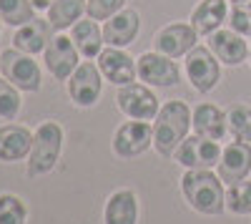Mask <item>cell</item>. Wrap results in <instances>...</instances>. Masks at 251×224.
Returning <instances> with one entry per match:
<instances>
[{
    "mask_svg": "<svg viewBox=\"0 0 251 224\" xmlns=\"http://www.w3.org/2000/svg\"><path fill=\"white\" fill-rule=\"evenodd\" d=\"M30 3L35 5V10H48V8L55 3V0H30Z\"/></svg>",
    "mask_w": 251,
    "mask_h": 224,
    "instance_id": "cell-31",
    "label": "cell"
},
{
    "mask_svg": "<svg viewBox=\"0 0 251 224\" xmlns=\"http://www.w3.org/2000/svg\"><path fill=\"white\" fill-rule=\"evenodd\" d=\"M138 30H141V18L136 10L128 8V10L116 13L113 18H108L103 23V40L111 48H126L136 40Z\"/></svg>",
    "mask_w": 251,
    "mask_h": 224,
    "instance_id": "cell-15",
    "label": "cell"
},
{
    "mask_svg": "<svg viewBox=\"0 0 251 224\" xmlns=\"http://www.w3.org/2000/svg\"><path fill=\"white\" fill-rule=\"evenodd\" d=\"M0 20H3V18H0Z\"/></svg>",
    "mask_w": 251,
    "mask_h": 224,
    "instance_id": "cell-34",
    "label": "cell"
},
{
    "mask_svg": "<svg viewBox=\"0 0 251 224\" xmlns=\"http://www.w3.org/2000/svg\"><path fill=\"white\" fill-rule=\"evenodd\" d=\"M196 38H199V33L194 30V26L171 23L156 33V48H158V53L169 56V58H181L191 48H196Z\"/></svg>",
    "mask_w": 251,
    "mask_h": 224,
    "instance_id": "cell-13",
    "label": "cell"
},
{
    "mask_svg": "<svg viewBox=\"0 0 251 224\" xmlns=\"http://www.w3.org/2000/svg\"><path fill=\"white\" fill-rule=\"evenodd\" d=\"M174 156L186 169H211L221 159V146L219 141L203 139V136H186Z\"/></svg>",
    "mask_w": 251,
    "mask_h": 224,
    "instance_id": "cell-6",
    "label": "cell"
},
{
    "mask_svg": "<svg viewBox=\"0 0 251 224\" xmlns=\"http://www.w3.org/2000/svg\"><path fill=\"white\" fill-rule=\"evenodd\" d=\"M33 139L28 129L23 126H15V124H8V126H0V161H20L30 156V149H33Z\"/></svg>",
    "mask_w": 251,
    "mask_h": 224,
    "instance_id": "cell-18",
    "label": "cell"
},
{
    "mask_svg": "<svg viewBox=\"0 0 251 224\" xmlns=\"http://www.w3.org/2000/svg\"><path fill=\"white\" fill-rule=\"evenodd\" d=\"M228 121V131L236 141H246L251 144V109L249 106H234L226 113Z\"/></svg>",
    "mask_w": 251,
    "mask_h": 224,
    "instance_id": "cell-26",
    "label": "cell"
},
{
    "mask_svg": "<svg viewBox=\"0 0 251 224\" xmlns=\"http://www.w3.org/2000/svg\"><path fill=\"white\" fill-rule=\"evenodd\" d=\"M20 111V93L8 78H0V118L13 121Z\"/></svg>",
    "mask_w": 251,
    "mask_h": 224,
    "instance_id": "cell-28",
    "label": "cell"
},
{
    "mask_svg": "<svg viewBox=\"0 0 251 224\" xmlns=\"http://www.w3.org/2000/svg\"><path fill=\"white\" fill-rule=\"evenodd\" d=\"M208 48L211 53L226 66H241L244 60L249 58V46L244 35H239L236 30H214L208 35Z\"/></svg>",
    "mask_w": 251,
    "mask_h": 224,
    "instance_id": "cell-16",
    "label": "cell"
},
{
    "mask_svg": "<svg viewBox=\"0 0 251 224\" xmlns=\"http://www.w3.org/2000/svg\"><path fill=\"white\" fill-rule=\"evenodd\" d=\"M251 171V144L246 141H234L221 151L219 159V176L226 184H236V181L246 179Z\"/></svg>",
    "mask_w": 251,
    "mask_h": 224,
    "instance_id": "cell-14",
    "label": "cell"
},
{
    "mask_svg": "<svg viewBox=\"0 0 251 224\" xmlns=\"http://www.w3.org/2000/svg\"><path fill=\"white\" fill-rule=\"evenodd\" d=\"M153 144V129L149 121H128V124L118 126L116 136H113V151L121 159H131L143 154Z\"/></svg>",
    "mask_w": 251,
    "mask_h": 224,
    "instance_id": "cell-9",
    "label": "cell"
},
{
    "mask_svg": "<svg viewBox=\"0 0 251 224\" xmlns=\"http://www.w3.org/2000/svg\"><path fill=\"white\" fill-rule=\"evenodd\" d=\"M43 56H46V68L58 78V81H66V78H71V73L78 68V48H75V43H73V38H68V35H53L50 38V43L46 46V51H43Z\"/></svg>",
    "mask_w": 251,
    "mask_h": 224,
    "instance_id": "cell-10",
    "label": "cell"
},
{
    "mask_svg": "<svg viewBox=\"0 0 251 224\" xmlns=\"http://www.w3.org/2000/svg\"><path fill=\"white\" fill-rule=\"evenodd\" d=\"M33 149L28 156V176H43L48 174L55 161L60 156V146H63V129L53 121L40 124L38 131L33 134Z\"/></svg>",
    "mask_w": 251,
    "mask_h": 224,
    "instance_id": "cell-3",
    "label": "cell"
},
{
    "mask_svg": "<svg viewBox=\"0 0 251 224\" xmlns=\"http://www.w3.org/2000/svg\"><path fill=\"white\" fill-rule=\"evenodd\" d=\"M226 0H201V5L191 13V26L199 35H211L226 20Z\"/></svg>",
    "mask_w": 251,
    "mask_h": 224,
    "instance_id": "cell-21",
    "label": "cell"
},
{
    "mask_svg": "<svg viewBox=\"0 0 251 224\" xmlns=\"http://www.w3.org/2000/svg\"><path fill=\"white\" fill-rule=\"evenodd\" d=\"M28 207L15 194H0V224H25Z\"/></svg>",
    "mask_w": 251,
    "mask_h": 224,
    "instance_id": "cell-27",
    "label": "cell"
},
{
    "mask_svg": "<svg viewBox=\"0 0 251 224\" xmlns=\"http://www.w3.org/2000/svg\"><path fill=\"white\" fill-rule=\"evenodd\" d=\"M191 129V111L183 101H169L156 116L153 146L161 156H174Z\"/></svg>",
    "mask_w": 251,
    "mask_h": 224,
    "instance_id": "cell-2",
    "label": "cell"
},
{
    "mask_svg": "<svg viewBox=\"0 0 251 224\" xmlns=\"http://www.w3.org/2000/svg\"><path fill=\"white\" fill-rule=\"evenodd\" d=\"M118 106L126 116L138 118V121H151L158 116V98L153 96V91L143 84H128V86H121L118 96Z\"/></svg>",
    "mask_w": 251,
    "mask_h": 224,
    "instance_id": "cell-7",
    "label": "cell"
},
{
    "mask_svg": "<svg viewBox=\"0 0 251 224\" xmlns=\"http://www.w3.org/2000/svg\"><path fill=\"white\" fill-rule=\"evenodd\" d=\"M181 189L186 201L199 214L216 217L226 209V192L221 176H214L208 169H188L181 179Z\"/></svg>",
    "mask_w": 251,
    "mask_h": 224,
    "instance_id": "cell-1",
    "label": "cell"
},
{
    "mask_svg": "<svg viewBox=\"0 0 251 224\" xmlns=\"http://www.w3.org/2000/svg\"><path fill=\"white\" fill-rule=\"evenodd\" d=\"M226 209H231L234 214H251V181L241 179L236 184H228Z\"/></svg>",
    "mask_w": 251,
    "mask_h": 224,
    "instance_id": "cell-25",
    "label": "cell"
},
{
    "mask_svg": "<svg viewBox=\"0 0 251 224\" xmlns=\"http://www.w3.org/2000/svg\"><path fill=\"white\" fill-rule=\"evenodd\" d=\"M186 73L191 86L199 93H208L211 88H216L219 78H221V68H219V60L211 53V48H203L196 46L186 53Z\"/></svg>",
    "mask_w": 251,
    "mask_h": 224,
    "instance_id": "cell-5",
    "label": "cell"
},
{
    "mask_svg": "<svg viewBox=\"0 0 251 224\" xmlns=\"http://www.w3.org/2000/svg\"><path fill=\"white\" fill-rule=\"evenodd\" d=\"M138 78L146 81L149 86H176L181 81L176 60L163 53H143L136 60Z\"/></svg>",
    "mask_w": 251,
    "mask_h": 224,
    "instance_id": "cell-11",
    "label": "cell"
},
{
    "mask_svg": "<svg viewBox=\"0 0 251 224\" xmlns=\"http://www.w3.org/2000/svg\"><path fill=\"white\" fill-rule=\"evenodd\" d=\"M100 68L93 66L91 60H83V63H78V68L71 73L68 78V93L73 98V104L75 106H83V109H88L93 106L98 96H100Z\"/></svg>",
    "mask_w": 251,
    "mask_h": 224,
    "instance_id": "cell-8",
    "label": "cell"
},
{
    "mask_svg": "<svg viewBox=\"0 0 251 224\" xmlns=\"http://www.w3.org/2000/svg\"><path fill=\"white\" fill-rule=\"evenodd\" d=\"M191 124H194L196 136L211 139V141H221V139L226 136V131H228L226 113H224L219 106H211V104L196 106V111H194V116H191Z\"/></svg>",
    "mask_w": 251,
    "mask_h": 224,
    "instance_id": "cell-19",
    "label": "cell"
},
{
    "mask_svg": "<svg viewBox=\"0 0 251 224\" xmlns=\"http://www.w3.org/2000/svg\"><path fill=\"white\" fill-rule=\"evenodd\" d=\"M86 5H88V0H55L46 13L55 30H66V28H73L80 20V15L86 13Z\"/></svg>",
    "mask_w": 251,
    "mask_h": 224,
    "instance_id": "cell-23",
    "label": "cell"
},
{
    "mask_svg": "<svg viewBox=\"0 0 251 224\" xmlns=\"http://www.w3.org/2000/svg\"><path fill=\"white\" fill-rule=\"evenodd\" d=\"M228 26L239 35H251V3H234L231 15H228Z\"/></svg>",
    "mask_w": 251,
    "mask_h": 224,
    "instance_id": "cell-30",
    "label": "cell"
},
{
    "mask_svg": "<svg viewBox=\"0 0 251 224\" xmlns=\"http://www.w3.org/2000/svg\"><path fill=\"white\" fill-rule=\"evenodd\" d=\"M53 26H50V20H43V18H33L30 23L25 26H20L13 35V46L18 51H23V53H43L46 46L50 43V38H53Z\"/></svg>",
    "mask_w": 251,
    "mask_h": 224,
    "instance_id": "cell-17",
    "label": "cell"
},
{
    "mask_svg": "<svg viewBox=\"0 0 251 224\" xmlns=\"http://www.w3.org/2000/svg\"><path fill=\"white\" fill-rule=\"evenodd\" d=\"M106 224H136L138 222V201L131 189H118L108 196L106 212H103Z\"/></svg>",
    "mask_w": 251,
    "mask_h": 224,
    "instance_id": "cell-20",
    "label": "cell"
},
{
    "mask_svg": "<svg viewBox=\"0 0 251 224\" xmlns=\"http://www.w3.org/2000/svg\"><path fill=\"white\" fill-rule=\"evenodd\" d=\"M0 71L20 91L35 93L40 91V68L30 58V53H23L18 48H8L0 53Z\"/></svg>",
    "mask_w": 251,
    "mask_h": 224,
    "instance_id": "cell-4",
    "label": "cell"
},
{
    "mask_svg": "<svg viewBox=\"0 0 251 224\" xmlns=\"http://www.w3.org/2000/svg\"><path fill=\"white\" fill-rule=\"evenodd\" d=\"M98 68L116 86H128V84H133V78L138 76L136 60L128 53H123V48H111V46L100 51Z\"/></svg>",
    "mask_w": 251,
    "mask_h": 224,
    "instance_id": "cell-12",
    "label": "cell"
},
{
    "mask_svg": "<svg viewBox=\"0 0 251 224\" xmlns=\"http://www.w3.org/2000/svg\"><path fill=\"white\" fill-rule=\"evenodd\" d=\"M249 56H251V48H249Z\"/></svg>",
    "mask_w": 251,
    "mask_h": 224,
    "instance_id": "cell-33",
    "label": "cell"
},
{
    "mask_svg": "<svg viewBox=\"0 0 251 224\" xmlns=\"http://www.w3.org/2000/svg\"><path fill=\"white\" fill-rule=\"evenodd\" d=\"M0 18L8 26L20 28L35 18V5L30 0H0Z\"/></svg>",
    "mask_w": 251,
    "mask_h": 224,
    "instance_id": "cell-24",
    "label": "cell"
},
{
    "mask_svg": "<svg viewBox=\"0 0 251 224\" xmlns=\"http://www.w3.org/2000/svg\"><path fill=\"white\" fill-rule=\"evenodd\" d=\"M71 38L78 48V53L83 58H98L100 51H103V28H98L93 23V18L88 20H78V23L71 28Z\"/></svg>",
    "mask_w": 251,
    "mask_h": 224,
    "instance_id": "cell-22",
    "label": "cell"
},
{
    "mask_svg": "<svg viewBox=\"0 0 251 224\" xmlns=\"http://www.w3.org/2000/svg\"><path fill=\"white\" fill-rule=\"evenodd\" d=\"M231 3H246V0H231Z\"/></svg>",
    "mask_w": 251,
    "mask_h": 224,
    "instance_id": "cell-32",
    "label": "cell"
},
{
    "mask_svg": "<svg viewBox=\"0 0 251 224\" xmlns=\"http://www.w3.org/2000/svg\"><path fill=\"white\" fill-rule=\"evenodd\" d=\"M123 5H126V0H88L86 13L93 20H108L116 13H121Z\"/></svg>",
    "mask_w": 251,
    "mask_h": 224,
    "instance_id": "cell-29",
    "label": "cell"
}]
</instances>
